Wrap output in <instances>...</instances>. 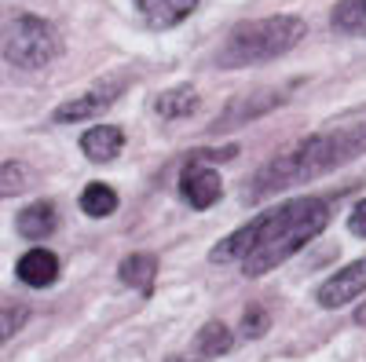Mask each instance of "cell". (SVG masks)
<instances>
[{
  "label": "cell",
  "mask_w": 366,
  "mask_h": 362,
  "mask_svg": "<svg viewBox=\"0 0 366 362\" xmlns=\"http://www.w3.org/2000/svg\"><path fill=\"white\" fill-rule=\"evenodd\" d=\"M330 223V208L319 198H297L271 213L253 216L246 227L227 234L217 249L209 253L212 263H242L246 278H260L290 256H297L312 238H319Z\"/></svg>",
  "instance_id": "1"
},
{
  "label": "cell",
  "mask_w": 366,
  "mask_h": 362,
  "mask_svg": "<svg viewBox=\"0 0 366 362\" xmlns=\"http://www.w3.org/2000/svg\"><path fill=\"white\" fill-rule=\"evenodd\" d=\"M362 154H366V125H345L333 132L308 136L297 146H290L286 154L271 158L267 165L257 169V176L246 187V201H264V198H274L290 187L312 183V179L341 169Z\"/></svg>",
  "instance_id": "2"
},
{
  "label": "cell",
  "mask_w": 366,
  "mask_h": 362,
  "mask_svg": "<svg viewBox=\"0 0 366 362\" xmlns=\"http://www.w3.org/2000/svg\"><path fill=\"white\" fill-rule=\"evenodd\" d=\"M304 37H308V22L300 15H271V19L242 22L220 44L217 66L220 70H246V66L271 63V59H282L286 51H293Z\"/></svg>",
  "instance_id": "3"
},
{
  "label": "cell",
  "mask_w": 366,
  "mask_h": 362,
  "mask_svg": "<svg viewBox=\"0 0 366 362\" xmlns=\"http://www.w3.org/2000/svg\"><path fill=\"white\" fill-rule=\"evenodd\" d=\"M63 55L59 29L41 15H15L0 26V59L19 70H44Z\"/></svg>",
  "instance_id": "4"
},
{
  "label": "cell",
  "mask_w": 366,
  "mask_h": 362,
  "mask_svg": "<svg viewBox=\"0 0 366 362\" xmlns=\"http://www.w3.org/2000/svg\"><path fill=\"white\" fill-rule=\"evenodd\" d=\"M362 293H366V256L355 260V263H348V267H341L333 278H326L319 286L315 300H319V308L337 311V308L352 304V300H359Z\"/></svg>",
  "instance_id": "5"
},
{
  "label": "cell",
  "mask_w": 366,
  "mask_h": 362,
  "mask_svg": "<svg viewBox=\"0 0 366 362\" xmlns=\"http://www.w3.org/2000/svg\"><path fill=\"white\" fill-rule=\"evenodd\" d=\"M179 194H183V201H191L194 208H209L212 201H217V198L224 194L220 172L212 169L209 161L191 158V161H187V169L179 172Z\"/></svg>",
  "instance_id": "6"
},
{
  "label": "cell",
  "mask_w": 366,
  "mask_h": 362,
  "mask_svg": "<svg viewBox=\"0 0 366 362\" xmlns=\"http://www.w3.org/2000/svg\"><path fill=\"white\" fill-rule=\"evenodd\" d=\"M121 96V84H107V88H92V92L84 96H74L66 103H59L51 121L55 125H77V121H92V117H99L103 110H110Z\"/></svg>",
  "instance_id": "7"
},
{
  "label": "cell",
  "mask_w": 366,
  "mask_h": 362,
  "mask_svg": "<svg viewBox=\"0 0 366 362\" xmlns=\"http://www.w3.org/2000/svg\"><path fill=\"white\" fill-rule=\"evenodd\" d=\"M15 275H19V282H26L29 289H44V286H51V282L59 278V256H55L51 249H29V253L19 256Z\"/></svg>",
  "instance_id": "8"
},
{
  "label": "cell",
  "mask_w": 366,
  "mask_h": 362,
  "mask_svg": "<svg viewBox=\"0 0 366 362\" xmlns=\"http://www.w3.org/2000/svg\"><path fill=\"white\" fill-rule=\"evenodd\" d=\"M121 146H125V132H121L117 125H96V129H88L81 136V154L88 161H96V165L114 161L121 154Z\"/></svg>",
  "instance_id": "9"
},
{
  "label": "cell",
  "mask_w": 366,
  "mask_h": 362,
  "mask_svg": "<svg viewBox=\"0 0 366 362\" xmlns=\"http://www.w3.org/2000/svg\"><path fill=\"white\" fill-rule=\"evenodd\" d=\"M198 8V0H139L143 19L154 29H172Z\"/></svg>",
  "instance_id": "10"
},
{
  "label": "cell",
  "mask_w": 366,
  "mask_h": 362,
  "mask_svg": "<svg viewBox=\"0 0 366 362\" xmlns=\"http://www.w3.org/2000/svg\"><path fill=\"white\" fill-rule=\"evenodd\" d=\"M55 227H59V216H55V205H51V201H37V205L22 208L19 220H15V231H19L22 238H29V241L48 238Z\"/></svg>",
  "instance_id": "11"
},
{
  "label": "cell",
  "mask_w": 366,
  "mask_h": 362,
  "mask_svg": "<svg viewBox=\"0 0 366 362\" xmlns=\"http://www.w3.org/2000/svg\"><path fill=\"white\" fill-rule=\"evenodd\" d=\"M117 275H121L125 286H132L139 293H150L154 289V275H158V260H154V253H132V256L121 260Z\"/></svg>",
  "instance_id": "12"
},
{
  "label": "cell",
  "mask_w": 366,
  "mask_h": 362,
  "mask_svg": "<svg viewBox=\"0 0 366 362\" xmlns=\"http://www.w3.org/2000/svg\"><path fill=\"white\" fill-rule=\"evenodd\" d=\"M198 110V92L194 88H172V92H162L158 99H154V114L162 117V121H179V117H191Z\"/></svg>",
  "instance_id": "13"
},
{
  "label": "cell",
  "mask_w": 366,
  "mask_h": 362,
  "mask_svg": "<svg viewBox=\"0 0 366 362\" xmlns=\"http://www.w3.org/2000/svg\"><path fill=\"white\" fill-rule=\"evenodd\" d=\"M274 103H282V96H267V99H260V103L238 99V103H231L217 121H212V132H220V129H234V125H246V121H253V117H260L264 110H271Z\"/></svg>",
  "instance_id": "14"
},
{
  "label": "cell",
  "mask_w": 366,
  "mask_h": 362,
  "mask_svg": "<svg viewBox=\"0 0 366 362\" xmlns=\"http://www.w3.org/2000/svg\"><path fill=\"white\" fill-rule=\"evenodd\" d=\"M333 29L345 37H366V0H341L330 15Z\"/></svg>",
  "instance_id": "15"
},
{
  "label": "cell",
  "mask_w": 366,
  "mask_h": 362,
  "mask_svg": "<svg viewBox=\"0 0 366 362\" xmlns=\"http://www.w3.org/2000/svg\"><path fill=\"white\" fill-rule=\"evenodd\" d=\"M81 213L92 216V220L114 216V213H117V194H114V187H107V183H88V187L81 191Z\"/></svg>",
  "instance_id": "16"
},
{
  "label": "cell",
  "mask_w": 366,
  "mask_h": 362,
  "mask_svg": "<svg viewBox=\"0 0 366 362\" xmlns=\"http://www.w3.org/2000/svg\"><path fill=\"white\" fill-rule=\"evenodd\" d=\"M194 348H198V355L217 358V355H227L234 348V337H231V329L224 322H205L198 329V337H194Z\"/></svg>",
  "instance_id": "17"
},
{
  "label": "cell",
  "mask_w": 366,
  "mask_h": 362,
  "mask_svg": "<svg viewBox=\"0 0 366 362\" xmlns=\"http://www.w3.org/2000/svg\"><path fill=\"white\" fill-rule=\"evenodd\" d=\"M29 187H34V176H29L26 165H19V161H0V201L15 198V194H26Z\"/></svg>",
  "instance_id": "18"
},
{
  "label": "cell",
  "mask_w": 366,
  "mask_h": 362,
  "mask_svg": "<svg viewBox=\"0 0 366 362\" xmlns=\"http://www.w3.org/2000/svg\"><path fill=\"white\" fill-rule=\"evenodd\" d=\"M29 322V308L22 304H0V348H4L8 341H15L19 329H26Z\"/></svg>",
  "instance_id": "19"
},
{
  "label": "cell",
  "mask_w": 366,
  "mask_h": 362,
  "mask_svg": "<svg viewBox=\"0 0 366 362\" xmlns=\"http://www.w3.org/2000/svg\"><path fill=\"white\" fill-rule=\"evenodd\" d=\"M242 326H246V337H264V333H267V311H260V308L246 311Z\"/></svg>",
  "instance_id": "20"
},
{
  "label": "cell",
  "mask_w": 366,
  "mask_h": 362,
  "mask_svg": "<svg viewBox=\"0 0 366 362\" xmlns=\"http://www.w3.org/2000/svg\"><path fill=\"white\" fill-rule=\"evenodd\" d=\"M348 231L359 234V238H366V201H359L352 213H348Z\"/></svg>",
  "instance_id": "21"
},
{
  "label": "cell",
  "mask_w": 366,
  "mask_h": 362,
  "mask_svg": "<svg viewBox=\"0 0 366 362\" xmlns=\"http://www.w3.org/2000/svg\"><path fill=\"white\" fill-rule=\"evenodd\" d=\"M355 322H359V326H366V304H359V308H355Z\"/></svg>",
  "instance_id": "22"
}]
</instances>
